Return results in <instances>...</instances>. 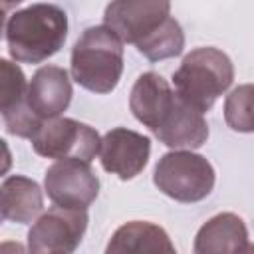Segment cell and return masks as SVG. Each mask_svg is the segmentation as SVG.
Listing matches in <instances>:
<instances>
[{"mask_svg":"<svg viewBox=\"0 0 254 254\" xmlns=\"http://www.w3.org/2000/svg\"><path fill=\"white\" fill-rule=\"evenodd\" d=\"M4 32L14 62L42 64L64 46L67 38V14L56 4H32L8 16Z\"/></svg>","mask_w":254,"mask_h":254,"instance_id":"obj_1","label":"cell"},{"mask_svg":"<svg viewBox=\"0 0 254 254\" xmlns=\"http://www.w3.org/2000/svg\"><path fill=\"white\" fill-rule=\"evenodd\" d=\"M123 73V40L109 26L87 28L71 50V77L93 93H111Z\"/></svg>","mask_w":254,"mask_h":254,"instance_id":"obj_2","label":"cell"},{"mask_svg":"<svg viewBox=\"0 0 254 254\" xmlns=\"http://www.w3.org/2000/svg\"><path fill=\"white\" fill-rule=\"evenodd\" d=\"M234 65L230 58L212 46L196 48L187 54L173 73L175 91L187 103L206 113L214 101L232 85Z\"/></svg>","mask_w":254,"mask_h":254,"instance_id":"obj_3","label":"cell"},{"mask_svg":"<svg viewBox=\"0 0 254 254\" xmlns=\"http://www.w3.org/2000/svg\"><path fill=\"white\" fill-rule=\"evenodd\" d=\"M153 183L177 202H198L214 189V169L202 155L190 149H175L159 159Z\"/></svg>","mask_w":254,"mask_h":254,"instance_id":"obj_4","label":"cell"},{"mask_svg":"<svg viewBox=\"0 0 254 254\" xmlns=\"http://www.w3.org/2000/svg\"><path fill=\"white\" fill-rule=\"evenodd\" d=\"M34 151L46 159H81L91 163L101 149L99 133L71 117L46 119L36 135L30 139Z\"/></svg>","mask_w":254,"mask_h":254,"instance_id":"obj_5","label":"cell"},{"mask_svg":"<svg viewBox=\"0 0 254 254\" xmlns=\"http://www.w3.org/2000/svg\"><path fill=\"white\" fill-rule=\"evenodd\" d=\"M87 208L52 206L28 230V250L36 254H71L87 230Z\"/></svg>","mask_w":254,"mask_h":254,"instance_id":"obj_6","label":"cell"},{"mask_svg":"<svg viewBox=\"0 0 254 254\" xmlns=\"http://www.w3.org/2000/svg\"><path fill=\"white\" fill-rule=\"evenodd\" d=\"M171 18V0H111L103 12L109 26L123 44H141Z\"/></svg>","mask_w":254,"mask_h":254,"instance_id":"obj_7","label":"cell"},{"mask_svg":"<svg viewBox=\"0 0 254 254\" xmlns=\"http://www.w3.org/2000/svg\"><path fill=\"white\" fill-rule=\"evenodd\" d=\"M44 189L54 204L87 208L99 194V179L87 161L62 159L46 171Z\"/></svg>","mask_w":254,"mask_h":254,"instance_id":"obj_8","label":"cell"},{"mask_svg":"<svg viewBox=\"0 0 254 254\" xmlns=\"http://www.w3.org/2000/svg\"><path fill=\"white\" fill-rule=\"evenodd\" d=\"M0 111L6 131L22 139H32L44 123L28 103L24 71L10 60H0Z\"/></svg>","mask_w":254,"mask_h":254,"instance_id":"obj_9","label":"cell"},{"mask_svg":"<svg viewBox=\"0 0 254 254\" xmlns=\"http://www.w3.org/2000/svg\"><path fill=\"white\" fill-rule=\"evenodd\" d=\"M151 139L127 127H115L107 131L101 139L99 161L101 167L117 175L121 181L137 177L149 163Z\"/></svg>","mask_w":254,"mask_h":254,"instance_id":"obj_10","label":"cell"},{"mask_svg":"<svg viewBox=\"0 0 254 254\" xmlns=\"http://www.w3.org/2000/svg\"><path fill=\"white\" fill-rule=\"evenodd\" d=\"M177 101V91L157 71L141 73L129 95V109L135 119L149 127L153 133L163 125Z\"/></svg>","mask_w":254,"mask_h":254,"instance_id":"obj_11","label":"cell"},{"mask_svg":"<svg viewBox=\"0 0 254 254\" xmlns=\"http://www.w3.org/2000/svg\"><path fill=\"white\" fill-rule=\"evenodd\" d=\"M71 95L69 75L58 65L40 67L28 83V103L42 121L60 117L69 107Z\"/></svg>","mask_w":254,"mask_h":254,"instance_id":"obj_12","label":"cell"},{"mask_svg":"<svg viewBox=\"0 0 254 254\" xmlns=\"http://www.w3.org/2000/svg\"><path fill=\"white\" fill-rule=\"evenodd\" d=\"M155 137L171 147V149H198L208 139V123L196 107L187 103L177 93V101L163 121V125L155 131Z\"/></svg>","mask_w":254,"mask_h":254,"instance_id":"obj_13","label":"cell"},{"mask_svg":"<svg viewBox=\"0 0 254 254\" xmlns=\"http://www.w3.org/2000/svg\"><path fill=\"white\" fill-rule=\"evenodd\" d=\"M248 230L244 220L234 212H220L206 220L196 236L192 250L196 254L248 252Z\"/></svg>","mask_w":254,"mask_h":254,"instance_id":"obj_14","label":"cell"},{"mask_svg":"<svg viewBox=\"0 0 254 254\" xmlns=\"http://www.w3.org/2000/svg\"><path fill=\"white\" fill-rule=\"evenodd\" d=\"M42 208H44V196L36 181L22 175H12L4 179L0 187L2 220L28 224L40 216Z\"/></svg>","mask_w":254,"mask_h":254,"instance_id":"obj_15","label":"cell"},{"mask_svg":"<svg viewBox=\"0 0 254 254\" xmlns=\"http://www.w3.org/2000/svg\"><path fill=\"white\" fill-rule=\"evenodd\" d=\"M105 252H175V244L161 226L145 220H131L113 232Z\"/></svg>","mask_w":254,"mask_h":254,"instance_id":"obj_16","label":"cell"},{"mask_svg":"<svg viewBox=\"0 0 254 254\" xmlns=\"http://www.w3.org/2000/svg\"><path fill=\"white\" fill-rule=\"evenodd\" d=\"M139 54H143L149 62H161L175 58L185 48V34L181 24L171 16L155 34H151L147 40L135 46Z\"/></svg>","mask_w":254,"mask_h":254,"instance_id":"obj_17","label":"cell"},{"mask_svg":"<svg viewBox=\"0 0 254 254\" xmlns=\"http://www.w3.org/2000/svg\"><path fill=\"white\" fill-rule=\"evenodd\" d=\"M224 121L236 133H254V83L238 85L226 95Z\"/></svg>","mask_w":254,"mask_h":254,"instance_id":"obj_18","label":"cell"},{"mask_svg":"<svg viewBox=\"0 0 254 254\" xmlns=\"http://www.w3.org/2000/svg\"><path fill=\"white\" fill-rule=\"evenodd\" d=\"M20 2H24V0H0V4H2V12L4 14H8L12 8H16Z\"/></svg>","mask_w":254,"mask_h":254,"instance_id":"obj_19","label":"cell"}]
</instances>
